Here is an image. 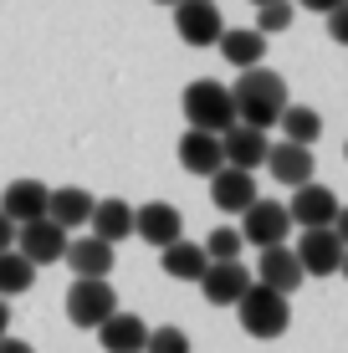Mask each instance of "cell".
<instances>
[{"instance_id": "6da1fadb", "label": "cell", "mask_w": 348, "mask_h": 353, "mask_svg": "<svg viewBox=\"0 0 348 353\" xmlns=\"http://www.w3.org/2000/svg\"><path fill=\"white\" fill-rule=\"evenodd\" d=\"M236 123H246V128H277V113L287 108V82H282V72H272V67H241V77H236Z\"/></svg>"}, {"instance_id": "7a4b0ae2", "label": "cell", "mask_w": 348, "mask_h": 353, "mask_svg": "<svg viewBox=\"0 0 348 353\" xmlns=\"http://www.w3.org/2000/svg\"><path fill=\"white\" fill-rule=\"evenodd\" d=\"M231 307H236V318H241V327L251 338H282L287 323H292L287 292H272L267 282H256V276H251V287L231 302Z\"/></svg>"}, {"instance_id": "3957f363", "label": "cell", "mask_w": 348, "mask_h": 353, "mask_svg": "<svg viewBox=\"0 0 348 353\" xmlns=\"http://www.w3.org/2000/svg\"><path fill=\"white\" fill-rule=\"evenodd\" d=\"M185 118H190V128L225 133V128L236 123V97H231V88L215 82V77L190 82V88H185Z\"/></svg>"}, {"instance_id": "277c9868", "label": "cell", "mask_w": 348, "mask_h": 353, "mask_svg": "<svg viewBox=\"0 0 348 353\" xmlns=\"http://www.w3.org/2000/svg\"><path fill=\"white\" fill-rule=\"evenodd\" d=\"M292 256H297V266H303V276H333V272H343L348 236H338L333 225H303Z\"/></svg>"}, {"instance_id": "5b68a950", "label": "cell", "mask_w": 348, "mask_h": 353, "mask_svg": "<svg viewBox=\"0 0 348 353\" xmlns=\"http://www.w3.org/2000/svg\"><path fill=\"white\" fill-rule=\"evenodd\" d=\"M113 307H118V292L108 287V276H77L67 287V318L77 327H98Z\"/></svg>"}, {"instance_id": "8992f818", "label": "cell", "mask_w": 348, "mask_h": 353, "mask_svg": "<svg viewBox=\"0 0 348 353\" xmlns=\"http://www.w3.org/2000/svg\"><path fill=\"white\" fill-rule=\"evenodd\" d=\"M292 236V215H287V205H277V200H251L246 210H241V241L246 246H277V241H287Z\"/></svg>"}, {"instance_id": "52a82bcc", "label": "cell", "mask_w": 348, "mask_h": 353, "mask_svg": "<svg viewBox=\"0 0 348 353\" xmlns=\"http://www.w3.org/2000/svg\"><path fill=\"white\" fill-rule=\"evenodd\" d=\"M16 251L26 256L36 272L41 266H52V261H62V251H67V230L52 221V215H36V221H21L16 230Z\"/></svg>"}, {"instance_id": "ba28073f", "label": "cell", "mask_w": 348, "mask_h": 353, "mask_svg": "<svg viewBox=\"0 0 348 353\" xmlns=\"http://www.w3.org/2000/svg\"><path fill=\"white\" fill-rule=\"evenodd\" d=\"M338 194L328 185H318V179H303V185H292V200H287V215H292V225H333L338 221Z\"/></svg>"}, {"instance_id": "9c48e42d", "label": "cell", "mask_w": 348, "mask_h": 353, "mask_svg": "<svg viewBox=\"0 0 348 353\" xmlns=\"http://www.w3.org/2000/svg\"><path fill=\"white\" fill-rule=\"evenodd\" d=\"M221 10H215V0H174V31L185 46H215V36H221Z\"/></svg>"}, {"instance_id": "30bf717a", "label": "cell", "mask_w": 348, "mask_h": 353, "mask_svg": "<svg viewBox=\"0 0 348 353\" xmlns=\"http://www.w3.org/2000/svg\"><path fill=\"white\" fill-rule=\"evenodd\" d=\"M210 179V205L215 210H231V215H241L251 200H256V169H236V164H221Z\"/></svg>"}, {"instance_id": "8fae6325", "label": "cell", "mask_w": 348, "mask_h": 353, "mask_svg": "<svg viewBox=\"0 0 348 353\" xmlns=\"http://www.w3.org/2000/svg\"><path fill=\"white\" fill-rule=\"evenodd\" d=\"M251 287V272L241 266V256H231V261H210L205 272H200V292H205V302L210 307H231L236 297Z\"/></svg>"}, {"instance_id": "7c38bea8", "label": "cell", "mask_w": 348, "mask_h": 353, "mask_svg": "<svg viewBox=\"0 0 348 353\" xmlns=\"http://www.w3.org/2000/svg\"><path fill=\"white\" fill-rule=\"evenodd\" d=\"M134 236L143 246H170L174 236H185V221L170 200H149L143 210H134Z\"/></svg>"}, {"instance_id": "4fadbf2b", "label": "cell", "mask_w": 348, "mask_h": 353, "mask_svg": "<svg viewBox=\"0 0 348 353\" xmlns=\"http://www.w3.org/2000/svg\"><path fill=\"white\" fill-rule=\"evenodd\" d=\"M256 282H267L272 292H297L303 287V266H297L292 256V246L287 241H277V246H261V256H256Z\"/></svg>"}, {"instance_id": "5bb4252c", "label": "cell", "mask_w": 348, "mask_h": 353, "mask_svg": "<svg viewBox=\"0 0 348 353\" xmlns=\"http://www.w3.org/2000/svg\"><path fill=\"white\" fill-rule=\"evenodd\" d=\"M272 169V179H282V185H303V179H313V149L307 143H292V139H282V143H267V159H261Z\"/></svg>"}, {"instance_id": "9a60e30c", "label": "cell", "mask_w": 348, "mask_h": 353, "mask_svg": "<svg viewBox=\"0 0 348 353\" xmlns=\"http://www.w3.org/2000/svg\"><path fill=\"white\" fill-rule=\"evenodd\" d=\"M215 52H221L225 62L241 72V67L267 62V36H261L256 26H221V36H215Z\"/></svg>"}, {"instance_id": "2e32d148", "label": "cell", "mask_w": 348, "mask_h": 353, "mask_svg": "<svg viewBox=\"0 0 348 353\" xmlns=\"http://www.w3.org/2000/svg\"><path fill=\"white\" fill-rule=\"evenodd\" d=\"M143 338H149L143 318H134V312H123V307H113V312L98 323V343H103V353H143Z\"/></svg>"}, {"instance_id": "e0dca14e", "label": "cell", "mask_w": 348, "mask_h": 353, "mask_svg": "<svg viewBox=\"0 0 348 353\" xmlns=\"http://www.w3.org/2000/svg\"><path fill=\"white\" fill-rule=\"evenodd\" d=\"M221 154H225V164H236V169H261V159H267V128L231 123L221 133Z\"/></svg>"}, {"instance_id": "ac0fdd59", "label": "cell", "mask_w": 348, "mask_h": 353, "mask_svg": "<svg viewBox=\"0 0 348 353\" xmlns=\"http://www.w3.org/2000/svg\"><path fill=\"white\" fill-rule=\"evenodd\" d=\"M67 266H72V276H113V261H118V251L108 246L103 236H82V241H67Z\"/></svg>"}, {"instance_id": "d6986e66", "label": "cell", "mask_w": 348, "mask_h": 353, "mask_svg": "<svg viewBox=\"0 0 348 353\" xmlns=\"http://www.w3.org/2000/svg\"><path fill=\"white\" fill-rule=\"evenodd\" d=\"M88 225H92V236H103L108 246H118V241L134 236V205L118 200V194H108V200H92Z\"/></svg>"}, {"instance_id": "ffe728a7", "label": "cell", "mask_w": 348, "mask_h": 353, "mask_svg": "<svg viewBox=\"0 0 348 353\" xmlns=\"http://www.w3.org/2000/svg\"><path fill=\"white\" fill-rule=\"evenodd\" d=\"M159 266H164V276H174V282H200V272L210 266V256H205V246L174 236L170 246H159Z\"/></svg>"}, {"instance_id": "44dd1931", "label": "cell", "mask_w": 348, "mask_h": 353, "mask_svg": "<svg viewBox=\"0 0 348 353\" xmlns=\"http://www.w3.org/2000/svg\"><path fill=\"white\" fill-rule=\"evenodd\" d=\"M179 164H185L190 174H215V169L225 164V154H221V133L190 128L185 139H179Z\"/></svg>"}, {"instance_id": "7402d4cb", "label": "cell", "mask_w": 348, "mask_h": 353, "mask_svg": "<svg viewBox=\"0 0 348 353\" xmlns=\"http://www.w3.org/2000/svg\"><path fill=\"white\" fill-rule=\"evenodd\" d=\"M46 194H52V190H46L41 179H10L6 194H0V210H6L16 225L36 221V215H46Z\"/></svg>"}, {"instance_id": "603a6c76", "label": "cell", "mask_w": 348, "mask_h": 353, "mask_svg": "<svg viewBox=\"0 0 348 353\" xmlns=\"http://www.w3.org/2000/svg\"><path fill=\"white\" fill-rule=\"evenodd\" d=\"M46 215L62 230H77V225H88V215H92V194L82 185H62V190L46 194Z\"/></svg>"}, {"instance_id": "cb8c5ba5", "label": "cell", "mask_w": 348, "mask_h": 353, "mask_svg": "<svg viewBox=\"0 0 348 353\" xmlns=\"http://www.w3.org/2000/svg\"><path fill=\"white\" fill-rule=\"evenodd\" d=\"M277 128L292 143H307V149H313V143L323 139V113H318V108H303V103H287L277 113Z\"/></svg>"}, {"instance_id": "d4e9b609", "label": "cell", "mask_w": 348, "mask_h": 353, "mask_svg": "<svg viewBox=\"0 0 348 353\" xmlns=\"http://www.w3.org/2000/svg\"><path fill=\"white\" fill-rule=\"evenodd\" d=\"M36 287V266L21 256L16 246H6L0 251V297H21V292H31Z\"/></svg>"}, {"instance_id": "484cf974", "label": "cell", "mask_w": 348, "mask_h": 353, "mask_svg": "<svg viewBox=\"0 0 348 353\" xmlns=\"http://www.w3.org/2000/svg\"><path fill=\"white\" fill-rule=\"evenodd\" d=\"M292 21H297V6H292V0H261V6H256V31H261V36L292 31Z\"/></svg>"}, {"instance_id": "4316f807", "label": "cell", "mask_w": 348, "mask_h": 353, "mask_svg": "<svg viewBox=\"0 0 348 353\" xmlns=\"http://www.w3.org/2000/svg\"><path fill=\"white\" fill-rule=\"evenodd\" d=\"M241 251H246L241 225H215L210 236H205V256L210 261H231V256H241Z\"/></svg>"}, {"instance_id": "83f0119b", "label": "cell", "mask_w": 348, "mask_h": 353, "mask_svg": "<svg viewBox=\"0 0 348 353\" xmlns=\"http://www.w3.org/2000/svg\"><path fill=\"white\" fill-rule=\"evenodd\" d=\"M143 353H190V333L174 323L164 327H149V338H143Z\"/></svg>"}, {"instance_id": "f1b7e54d", "label": "cell", "mask_w": 348, "mask_h": 353, "mask_svg": "<svg viewBox=\"0 0 348 353\" xmlns=\"http://www.w3.org/2000/svg\"><path fill=\"white\" fill-rule=\"evenodd\" d=\"M328 36H333V41H348V0L328 10Z\"/></svg>"}, {"instance_id": "f546056e", "label": "cell", "mask_w": 348, "mask_h": 353, "mask_svg": "<svg viewBox=\"0 0 348 353\" xmlns=\"http://www.w3.org/2000/svg\"><path fill=\"white\" fill-rule=\"evenodd\" d=\"M6 246H16V221L0 210V251H6Z\"/></svg>"}, {"instance_id": "4dcf8cb0", "label": "cell", "mask_w": 348, "mask_h": 353, "mask_svg": "<svg viewBox=\"0 0 348 353\" xmlns=\"http://www.w3.org/2000/svg\"><path fill=\"white\" fill-rule=\"evenodd\" d=\"M0 353H36V348L26 343V338H10L6 333V338H0Z\"/></svg>"}, {"instance_id": "1f68e13d", "label": "cell", "mask_w": 348, "mask_h": 353, "mask_svg": "<svg viewBox=\"0 0 348 353\" xmlns=\"http://www.w3.org/2000/svg\"><path fill=\"white\" fill-rule=\"evenodd\" d=\"M292 6H307V10H318V16H328V10L343 6V0H292Z\"/></svg>"}, {"instance_id": "d6a6232c", "label": "cell", "mask_w": 348, "mask_h": 353, "mask_svg": "<svg viewBox=\"0 0 348 353\" xmlns=\"http://www.w3.org/2000/svg\"><path fill=\"white\" fill-rule=\"evenodd\" d=\"M10 333V297H0V338Z\"/></svg>"}, {"instance_id": "836d02e7", "label": "cell", "mask_w": 348, "mask_h": 353, "mask_svg": "<svg viewBox=\"0 0 348 353\" xmlns=\"http://www.w3.org/2000/svg\"><path fill=\"white\" fill-rule=\"evenodd\" d=\"M154 6H174V0H154Z\"/></svg>"}, {"instance_id": "e575fe53", "label": "cell", "mask_w": 348, "mask_h": 353, "mask_svg": "<svg viewBox=\"0 0 348 353\" xmlns=\"http://www.w3.org/2000/svg\"><path fill=\"white\" fill-rule=\"evenodd\" d=\"M251 6H261V0H251Z\"/></svg>"}]
</instances>
